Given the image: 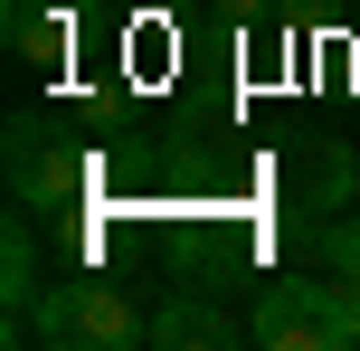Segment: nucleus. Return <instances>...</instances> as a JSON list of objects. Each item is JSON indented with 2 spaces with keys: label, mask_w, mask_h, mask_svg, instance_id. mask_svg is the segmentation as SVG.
Masks as SVG:
<instances>
[{
  "label": "nucleus",
  "mask_w": 360,
  "mask_h": 351,
  "mask_svg": "<svg viewBox=\"0 0 360 351\" xmlns=\"http://www.w3.org/2000/svg\"><path fill=\"white\" fill-rule=\"evenodd\" d=\"M247 333L266 351H360V295L342 276H275L256 295Z\"/></svg>",
  "instance_id": "obj_2"
},
{
  "label": "nucleus",
  "mask_w": 360,
  "mask_h": 351,
  "mask_svg": "<svg viewBox=\"0 0 360 351\" xmlns=\"http://www.w3.org/2000/svg\"><path fill=\"white\" fill-rule=\"evenodd\" d=\"M304 247H313V257H323V276H342L351 295H360V219H351V209H332V219L313 228Z\"/></svg>",
  "instance_id": "obj_8"
},
{
  "label": "nucleus",
  "mask_w": 360,
  "mask_h": 351,
  "mask_svg": "<svg viewBox=\"0 0 360 351\" xmlns=\"http://www.w3.org/2000/svg\"><path fill=\"white\" fill-rule=\"evenodd\" d=\"M0 38H10V57H29V67H57V57L76 48V10L67 0H10V10H0Z\"/></svg>",
  "instance_id": "obj_6"
},
{
  "label": "nucleus",
  "mask_w": 360,
  "mask_h": 351,
  "mask_svg": "<svg viewBox=\"0 0 360 351\" xmlns=\"http://www.w3.org/2000/svg\"><path fill=\"white\" fill-rule=\"evenodd\" d=\"M351 190H360V152L342 133H294L285 143V209H294L304 238L332 219V209H351Z\"/></svg>",
  "instance_id": "obj_4"
},
{
  "label": "nucleus",
  "mask_w": 360,
  "mask_h": 351,
  "mask_svg": "<svg viewBox=\"0 0 360 351\" xmlns=\"http://www.w3.org/2000/svg\"><path fill=\"white\" fill-rule=\"evenodd\" d=\"M38 209H10V228H0V276H10V285H0V295H10V323H0V333H10L19 342V323H29V304H38V285H48V276H38Z\"/></svg>",
  "instance_id": "obj_7"
},
{
  "label": "nucleus",
  "mask_w": 360,
  "mask_h": 351,
  "mask_svg": "<svg viewBox=\"0 0 360 351\" xmlns=\"http://www.w3.org/2000/svg\"><path fill=\"white\" fill-rule=\"evenodd\" d=\"M275 0H199V19H218V29H256Z\"/></svg>",
  "instance_id": "obj_9"
},
{
  "label": "nucleus",
  "mask_w": 360,
  "mask_h": 351,
  "mask_svg": "<svg viewBox=\"0 0 360 351\" xmlns=\"http://www.w3.org/2000/svg\"><path fill=\"white\" fill-rule=\"evenodd\" d=\"M19 342H48V351H133L152 342V314H133L124 285H95V276H48L19 323Z\"/></svg>",
  "instance_id": "obj_1"
},
{
  "label": "nucleus",
  "mask_w": 360,
  "mask_h": 351,
  "mask_svg": "<svg viewBox=\"0 0 360 351\" xmlns=\"http://www.w3.org/2000/svg\"><path fill=\"white\" fill-rule=\"evenodd\" d=\"M0 152H10V200L19 209H76L95 190V162L86 143H67L57 133V114H10V133H0Z\"/></svg>",
  "instance_id": "obj_3"
},
{
  "label": "nucleus",
  "mask_w": 360,
  "mask_h": 351,
  "mask_svg": "<svg viewBox=\"0 0 360 351\" xmlns=\"http://www.w3.org/2000/svg\"><path fill=\"white\" fill-rule=\"evenodd\" d=\"M228 342H256V333L218 314L209 285H171V304L152 314V351H228Z\"/></svg>",
  "instance_id": "obj_5"
}]
</instances>
